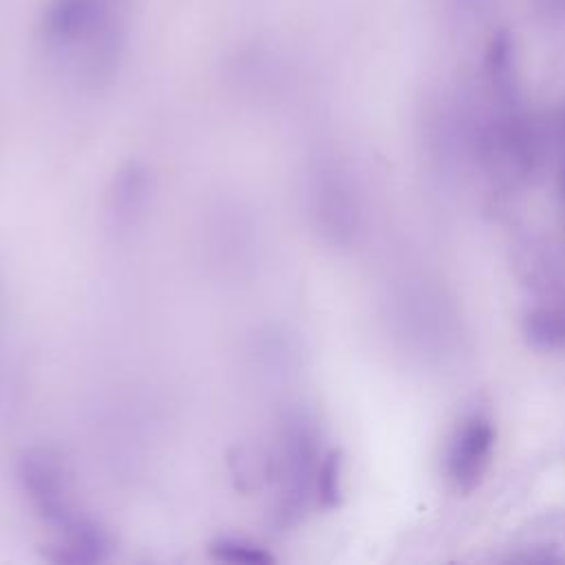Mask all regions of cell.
Returning a JSON list of instances; mask_svg holds the SVG:
<instances>
[{"mask_svg":"<svg viewBox=\"0 0 565 565\" xmlns=\"http://www.w3.org/2000/svg\"><path fill=\"white\" fill-rule=\"evenodd\" d=\"M318 446L316 433L307 417L289 415L280 430V450L276 461L278 477V503H276V525L289 527L298 521L309 499V490L316 492L318 475Z\"/></svg>","mask_w":565,"mask_h":565,"instance_id":"cell-1","label":"cell"},{"mask_svg":"<svg viewBox=\"0 0 565 565\" xmlns=\"http://www.w3.org/2000/svg\"><path fill=\"white\" fill-rule=\"evenodd\" d=\"M541 18L550 22H565V0H532Z\"/></svg>","mask_w":565,"mask_h":565,"instance_id":"cell-9","label":"cell"},{"mask_svg":"<svg viewBox=\"0 0 565 565\" xmlns=\"http://www.w3.org/2000/svg\"><path fill=\"white\" fill-rule=\"evenodd\" d=\"M113 543L108 532L88 514L60 532L46 558L53 563H99L108 556Z\"/></svg>","mask_w":565,"mask_h":565,"instance_id":"cell-4","label":"cell"},{"mask_svg":"<svg viewBox=\"0 0 565 565\" xmlns=\"http://www.w3.org/2000/svg\"><path fill=\"white\" fill-rule=\"evenodd\" d=\"M18 481L31 510L57 534L84 516L73 501L71 479L64 461L53 450H24L18 459Z\"/></svg>","mask_w":565,"mask_h":565,"instance_id":"cell-2","label":"cell"},{"mask_svg":"<svg viewBox=\"0 0 565 565\" xmlns=\"http://www.w3.org/2000/svg\"><path fill=\"white\" fill-rule=\"evenodd\" d=\"M316 499L322 508H335L342 499V455L329 450L322 455L316 475Z\"/></svg>","mask_w":565,"mask_h":565,"instance_id":"cell-8","label":"cell"},{"mask_svg":"<svg viewBox=\"0 0 565 565\" xmlns=\"http://www.w3.org/2000/svg\"><path fill=\"white\" fill-rule=\"evenodd\" d=\"M494 426L481 415L463 419L446 452V475L455 492H472L492 461L494 450Z\"/></svg>","mask_w":565,"mask_h":565,"instance_id":"cell-3","label":"cell"},{"mask_svg":"<svg viewBox=\"0 0 565 565\" xmlns=\"http://www.w3.org/2000/svg\"><path fill=\"white\" fill-rule=\"evenodd\" d=\"M527 340L541 349H554L565 344V311L536 309L525 320Z\"/></svg>","mask_w":565,"mask_h":565,"instance_id":"cell-7","label":"cell"},{"mask_svg":"<svg viewBox=\"0 0 565 565\" xmlns=\"http://www.w3.org/2000/svg\"><path fill=\"white\" fill-rule=\"evenodd\" d=\"M150 192V179L143 166H124L110 183L108 192V214L117 227H128L143 212Z\"/></svg>","mask_w":565,"mask_h":565,"instance_id":"cell-5","label":"cell"},{"mask_svg":"<svg viewBox=\"0 0 565 565\" xmlns=\"http://www.w3.org/2000/svg\"><path fill=\"white\" fill-rule=\"evenodd\" d=\"M210 556L232 565H267L274 556L258 543L245 536H218L207 547Z\"/></svg>","mask_w":565,"mask_h":565,"instance_id":"cell-6","label":"cell"}]
</instances>
